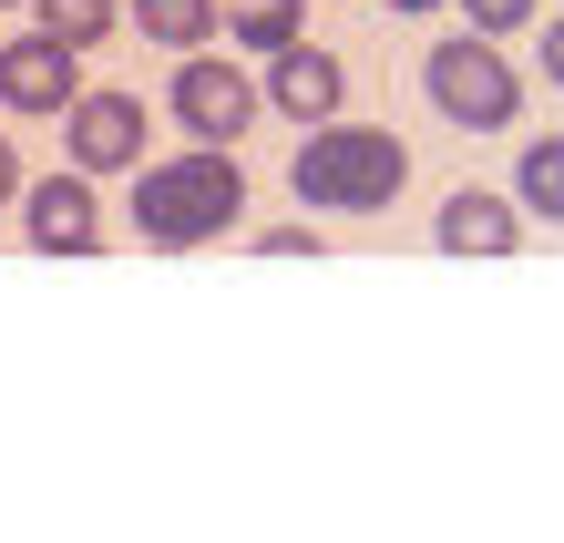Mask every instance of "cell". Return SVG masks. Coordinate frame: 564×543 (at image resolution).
Instances as JSON below:
<instances>
[{
	"mask_svg": "<svg viewBox=\"0 0 564 543\" xmlns=\"http://www.w3.org/2000/svg\"><path fill=\"white\" fill-rule=\"evenodd\" d=\"M175 123L206 133V144H237V133L257 123V83H247L226 52H185V73H175Z\"/></svg>",
	"mask_w": 564,
	"mask_h": 543,
	"instance_id": "obj_5",
	"label": "cell"
},
{
	"mask_svg": "<svg viewBox=\"0 0 564 543\" xmlns=\"http://www.w3.org/2000/svg\"><path fill=\"white\" fill-rule=\"evenodd\" d=\"M0 11H11V0H0Z\"/></svg>",
	"mask_w": 564,
	"mask_h": 543,
	"instance_id": "obj_19",
	"label": "cell"
},
{
	"mask_svg": "<svg viewBox=\"0 0 564 543\" xmlns=\"http://www.w3.org/2000/svg\"><path fill=\"white\" fill-rule=\"evenodd\" d=\"M237 216H247V175H237L226 144H195V154L134 175V236L144 247H206V236H226Z\"/></svg>",
	"mask_w": 564,
	"mask_h": 543,
	"instance_id": "obj_2",
	"label": "cell"
},
{
	"mask_svg": "<svg viewBox=\"0 0 564 543\" xmlns=\"http://www.w3.org/2000/svg\"><path fill=\"white\" fill-rule=\"evenodd\" d=\"M21 195V164H11V133H0V206Z\"/></svg>",
	"mask_w": 564,
	"mask_h": 543,
	"instance_id": "obj_17",
	"label": "cell"
},
{
	"mask_svg": "<svg viewBox=\"0 0 564 543\" xmlns=\"http://www.w3.org/2000/svg\"><path fill=\"white\" fill-rule=\"evenodd\" d=\"M62 144H73L83 175H134V154H144V104H134V93H73Z\"/></svg>",
	"mask_w": 564,
	"mask_h": 543,
	"instance_id": "obj_7",
	"label": "cell"
},
{
	"mask_svg": "<svg viewBox=\"0 0 564 543\" xmlns=\"http://www.w3.org/2000/svg\"><path fill=\"white\" fill-rule=\"evenodd\" d=\"M462 21H473V31H492V42H503V31H523V21H534V0H462Z\"/></svg>",
	"mask_w": 564,
	"mask_h": 543,
	"instance_id": "obj_14",
	"label": "cell"
},
{
	"mask_svg": "<svg viewBox=\"0 0 564 543\" xmlns=\"http://www.w3.org/2000/svg\"><path fill=\"white\" fill-rule=\"evenodd\" d=\"M544 83H564V21L544 31Z\"/></svg>",
	"mask_w": 564,
	"mask_h": 543,
	"instance_id": "obj_16",
	"label": "cell"
},
{
	"mask_svg": "<svg viewBox=\"0 0 564 543\" xmlns=\"http://www.w3.org/2000/svg\"><path fill=\"white\" fill-rule=\"evenodd\" d=\"M380 11H442V0H380Z\"/></svg>",
	"mask_w": 564,
	"mask_h": 543,
	"instance_id": "obj_18",
	"label": "cell"
},
{
	"mask_svg": "<svg viewBox=\"0 0 564 543\" xmlns=\"http://www.w3.org/2000/svg\"><path fill=\"white\" fill-rule=\"evenodd\" d=\"M288 185H297V206H318V216H370V206H390V195L411 185V154H401V133L328 113V123H308Z\"/></svg>",
	"mask_w": 564,
	"mask_h": 543,
	"instance_id": "obj_1",
	"label": "cell"
},
{
	"mask_svg": "<svg viewBox=\"0 0 564 543\" xmlns=\"http://www.w3.org/2000/svg\"><path fill=\"white\" fill-rule=\"evenodd\" d=\"M226 31H237L247 52H288V42H297V0H237Z\"/></svg>",
	"mask_w": 564,
	"mask_h": 543,
	"instance_id": "obj_12",
	"label": "cell"
},
{
	"mask_svg": "<svg viewBox=\"0 0 564 543\" xmlns=\"http://www.w3.org/2000/svg\"><path fill=\"white\" fill-rule=\"evenodd\" d=\"M339 93H349V73H339V52H308V42H288V52H268V104L308 133V123H328L339 113Z\"/></svg>",
	"mask_w": 564,
	"mask_h": 543,
	"instance_id": "obj_9",
	"label": "cell"
},
{
	"mask_svg": "<svg viewBox=\"0 0 564 543\" xmlns=\"http://www.w3.org/2000/svg\"><path fill=\"white\" fill-rule=\"evenodd\" d=\"M431 236H442V257H513L523 247V195H482L462 185L442 216H431Z\"/></svg>",
	"mask_w": 564,
	"mask_h": 543,
	"instance_id": "obj_8",
	"label": "cell"
},
{
	"mask_svg": "<svg viewBox=\"0 0 564 543\" xmlns=\"http://www.w3.org/2000/svg\"><path fill=\"white\" fill-rule=\"evenodd\" d=\"M134 31L164 52H206L216 42V0H134Z\"/></svg>",
	"mask_w": 564,
	"mask_h": 543,
	"instance_id": "obj_10",
	"label": "cell"
},
{
	"mask_svg": "<svg viewBox=\"0 0 564 543\" xmlns=\"http://www.w3.org/2000/svg\"><path fill=\"white\" fill-rule=\"evenodd\" d=\"M73 93H83V42H62V31L0 42V104L11 113H73Z\"/></svg>",
	"mask_w": 564,
	"mask_h": 543,
	"instance_id": "obj_4",
	"label": "cell"
},
{
	"mask_svg": "<svg viewBox=\"0 0 564 543\" xmlns=\"http://www.w3.org/2000/svg\"><path fill=\"white\" fill-rule=\"evenodd\" d=\"M257 257H318V226H268V236H257Z\"/></svg>",
	"mask_w": 564,
	"mask_h": 543,
	"instance_id": "obj_15",
	"label": "cell"
},
{
	"mask_svg": "<svg viewBox=\"0 0 564 543\" xmlns=\"http://www.w3.org/2000/svg\"><path fill=\"white\" fill-rule=\"evenodd\" d=\"M421 93H431V113L462 123V133H503L523 113V73L492 52V31H473V42H431Z\"/></svg>",
	"mask_w": 564,
	"mask_h": 543,
	"instance_id": "obj_3",
	"label": "cell"
},
{
	"mask_svg": "<svg viewBox=\"0 0 564 543\" xmlns=\"http://www.w3.org/2000/svg\"><path fill=\"white\" fill-rule=\"evenodd\" d=\"M21 236L42 257H93V247H104V206H93V175H83V164H73V175L21 185Z\"/></svg>",
	"mask_w": 564,
	"mask_h": 543,
	"instance_id": "obj_6",
	"label": "cell"
},
{
	"mask_svg": "<svg viewBox=\"0 0 564 543\" xmlns=\"http://www.w3.org/2000/svg\"><path fill=\"white\" fill-rule=\"evenodd\" d=\"M31 11H42V31H62V42H83V52H93V42H104V31L123 21L113 0H31Z\"/></svg>",
	"mask_w": 564,
	"mask_h": 543,
	"instance_id": "obj_13",
	"label": "cell"
},
{
	"mask_svg": "<svg viewBox=\"0 0 564 543\" xmlns=\"http://www.w3.org/2000/svg\"><path fill=\"white\" fill-rule=\"evenodd\" d=\"M513 195H523V216H554L564 226V133H534V144H523Z\"/></svg>",
	"mask_w": 564,
	"mask_h": 543,
	"instance_id": "obj_11",
	"label": "cell"
}]
</instances>
